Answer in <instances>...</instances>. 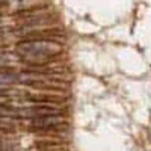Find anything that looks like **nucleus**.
I'll return each instance as SVG.
<instances>
[{"mask_svg": "<svg viewBox=\"0 0 151 151\" xmlns=\"http://www.w3.org/2000/svg\"><path fill=\"white\" fill-rule=\"evenodd\" d=\"M60 52V44L52 40H26L17 45V53L24 58H50Z\"/></svg>", "mask_w": 151, "mask_h": 151, "instance_id": "f257e3e1", "label": "nucleus"}, {"mask_svg": "<svg viewBox=\"0 0 151 151\" xmlns=\"http://www.w3.org/2000/svg\"><path fill=\"white\" fill-rule=\"evenodd\" d=\"M56 113H60V110L48 106H32V107L15 109V116L18 118H40L44 115H56Z\"/></svg>", "mask_w": 151, "mask_h": 151, "instance_id": "f03ea898", "label": "nucleus"}, {"mask_svg": "<svg viewBox=\"0 0 151 151\" xmlns=\"http://www.w3.org/2000/svg\"><path fill=\"white\" fill-rule=\"evenodd\" d=\"M64 122V118H62L59 113L56 115H44L40 118H33L32 119V127L35 129H48V127H55V125H59Z\"/></svg>", "mask_w": 151, "mask_h": 151, "instance_id": "7ed1b4c3", "label": "nucleus"}, {"mask_svg": "<svg viewBox=\"0 0 151 151\" xmlns=\"http://www.w3.org/2000/svg\"><path fill=\"white\" fill-rule=\"evenodd\" d=\"M17 76L12 74V73H5V71H0V85H9V83H14L17 82Z\"/></svg>", "mask_w": 151, "mask_h": 151, "instance_id": "20e7f679", "label": "nucleus"}, {"mask_svg": "<svg viewBox=\"0 0 151 151\" xmlns=\"http://www.w3.org/2000/svg\"><path fill=\"white\" fill-rule=\"evenodd\" d=\"M0 151H2V150H0Z\"/></svg>", "mask_w": 151, "mask_h": 151, "instance_id": "39448f33", "label": "nucleus"}]
</instances>
